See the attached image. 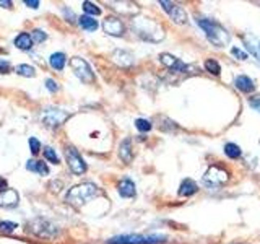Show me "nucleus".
<instances>
[{"mask_svg":"<svg viewBox=\"0 0 260 244\" xmlns=\"http://www.w3.org/2000/svg\"><path fill=\"white\" fill-rule=\"evenodd\" d=\"M195 21H197V24L202 28V31L205 33V38L213 46L226 47L228 44H230L231 36H230V33H228V29L223 26V24H219L215 20L207 18V16H202V15L195 16Z\"/></svg>","mask_w":260,"mask_h":244,"instance_id":"f257e3e1","label":"nucleus"},{"mask_svg":"<svg viewBox=\"0 0 260 244\" xmlns=\"http://www.w3.org/2000/svg\"><path fill=\"white\" fill-rule=\"evenodd\" d=\"M132 29L138 38L148 41V43H159L165 38V29L161 24L148 16H134Z\"/></svg>","mask_w":260,"mask_h":244,"instance_id":"f03ea898","label":"nucleus"},{"mask_svg":"<svg viewBox=\"0 0 260 244\" xmlns=\"http://www.w3.org/2000/svg\"><path fill=\"white\" fill-rule=\"evenodd\" d=\"M100 194H101L100 187H98L94 182H81V184L73 186L67 192V195H65V199H67V202L72 207L81 208L85 203L96 199Z\"/></svg>","mask_w":260,"mask_h":244,"instance_id":"7ed1b4c3","label":"nucleus"},{"mask_svg":"<svg viewBox=\"0 0 260 244\" xmlns=\"http://www.w3.org/2000/svg\"><path fill=\"white\" fill-rule=\"evenodd\" d=\"M26 231L36 238L43 239H52L55 236H59V228L55 223H52L47 218H35L26 223Z\"/></svg>","mask_w":260,"mask_h":244,"instance_id":"20e7f679","label":"nucleus"},{"mask_svg":"<svg viewBox=\"0 0 260 244\" xmlns=\"http://www.w3.org/2000/svg\"><path fill=\"white\" fill-rule=\"evenodd\" d=\"M165 234H120L108 239V244H166Z\"/></svg>","mask_w":260,"mask_h":244,"instance_id":"39448f33","label":"nucleus"},{"mask_svg":"<svg viewBox=\"0 0 260 244\" xmlns=\"http://www.w3.org/2000/svg\"><path fill=\"white\" fill-rule=\"evenodd\" d=\"M70 114L67 111H63L60 108H54V106H47L43 111H41V122L44 124V127L51 129V130H55L62 127L65 122L69 120Z\"/></svg>","mask_w":260,"mask_h":244,"instance_id":"423d86ee","label":"nucleus"},{"mask_svg":"<svg viewBox=\"0 0 260 244\" xmlns=\"http://www.w3.org/2000/svg\"><path fill=\"white\" fill-rule=\"evenodd\" d=\"M70 69L73 70V73H75V77L78 80H81L83 83L89 85V83H93V81L96 80L94 77V72L91 69V65H89L83 57H72L70 59Z\"/></svg>","mask_w":260,"mask_h":244,"instance_id":"0eeeda50","label":"nucleus"},{"mask_svg":"<svg viewBox=\"0 0 260 244\" xmlns=\"http://www.w3.org/2000/svg\"><path fill=\"white\" fill-rule=\"evenodd\" d=\"M65 160H67V165H69V168L73 174L81 176V174L86 173V169H88L86 161L83 160V157H81L73 145L65 146Z\"/></svg>","mask_w":260,"mask_h":244,"instance_id":"6e6552de","label":"nucleus"},{"mask_svg":"<svg viewBox=\"0 0 260 244\" xmlns=\"http://www.w3.org/2000/svg\"><path fill=\"white\" fill-rule=\"evenodd\" d=\"M228 181H230V171L224 169L221 165H211L203 174V182L210 187H219Z\"/></svg>","mask_w":260,"mask_h":244,"instance_id":"1a4fd4ad","label":"nucleus"},{"mask_svg":"<svg viewBox=\"0 0 260 244\" xmlns=\"http://www.w3.org/2000/svg\"><path fill=\"white\" fill-rule=\"evenodd\" d=\"M159 62L165 65V67H168L169 70L179 72V73H190V70H197L193 65L184 64L181 59H177V57H174L173 54H169V52L159 54Z\"/></svg>","mask_w":260,"mask_h":244,"instance_id":"9d476101","label":"nucleus"},{"mask_svg":"<svg viewBox=\"0 0 260 244\" xmlns=\"http://www.w3.org/2000/svg\"><path fill=\"white\" fill-rule=\"evenodd\" d=\"M159 5L162 7V10H165L171 18H173L174 23L177 24H185L189 21V16H187V12L184 8L179 5V4H174V2H169V0H161Z\"/></svg>","mask_w":260,"mask_h":244,"instance_id":"9b49d317","label":"nucleus"},{"mask_svg":"<svg viewBox=\"0 0 260 244\" xmlns=\"http://www.w3.org/2000/svg\"><path fill=\"white\" fill-rule=\"evenodd\" d=\"M103 29H104L106 35L116 36V38L124 36V33H125L124 23H122V20L117 18V16H108V18H104V21H103Z\"/></svg>","mask_w":260,"mask_h":244,"instance_id":"f8f14e48","label":"nucleus"},{"mask_svg":"<svg viewBox=\"0 0 260 244\" xmlns=\"http://www.w3.org/2000/svg\"><path fill=\"white\" fill-rule=\"evenodd\" d=\"M241 39L249 51V54H252V57H255V60L260 64V38L254 36L252 33H242Z\"/></svg>","mask_w":260,"mask_h":244,"instance_id":"ddd939ff","label":"nucleus"},{"mask_svg":"<svg viewBox=\"0 0 260 244\" xmlns=\"http://www.w3.org/2000/svg\"><path fill=\"white\" fill-rule=\"evenodd\" d=\"M112 60L114 64H117L119 67H132L134 62H135V57L132 52L125 51V49H116V51L112 52Z\"/></svg>","mask_w":260,"mask_h":244,"instance_id":"4468645a","label":"nucleus"},{"mask_svg":"<svg viewBox=\"0 0 260 244\" xmlns=\"http://www.w3.org/2000/svg\"><path fill=\"white\" fill-rule=\"evenodd\" d=\"M20 202V195L15 189L8 187L4 192H0V207L4 208H15Z\"/></svg>","mask_w":260,"mask_h":244,"instance_id":"2eb2a0df","label":"nucleus"},{"mask_svg":"<svg viewBox=\"0 0 260 244\" xmlns=\"http://www.w3.org/2000/svg\"><path fill=\"white\" fill-rule=\"evenodd\" d=\"M117 192H119L120 197H124V199H132V197H135V194H137L135 182L132 181V179H128V177L120 179L119 184H117Z\"/></svg>","mask_w":260,"mask_h":244,"instance_id":"dca6fc26","label":"nucleus"},{"mask_svg":"<svg viewBox=\"0 0 260 244\" xmlns=\"http://www.w3.org/2000/svg\"><path fill=\"white\" fill-rule=\"evenodd\" d=\"M197 192H199V186L190 177H185L181 182V186H179V191H177V194L181 195V197H192V195H195Z\"/></svg>","mask_w":260,"mask_h":244,"instance_id":"f3484780","label":"nucleus"},{"mask_svg":"<svg viewBox=\"0 0 260 244\" xmlns=\"http://www.w3.org/2000/svg\"><path fill=\"white\" fill-rule=\"evenodd\" d=\"M234 85L242 93H252L255 89V81L247 75H238L234 78Z\"/></svg>","mask_w":260,"mask_h":244,"instance_id":"a211bd4d","label":"nucleus"},{"mask_svg":"<svg viewBox=\"0 0 260 244\" xmlns=\"http://www.w3.org/2000/svg\"><path fill=\"white\" fill-rule=\"evenodd\" d=\"M119 157L124 163H130L134 160V150H132V140L124 138L119 145Z\"/></svg>","mask_w":260,"mask_h":244,"instance_id":"6ab92c4d","label":"nucleus"},{"mask_svg":"<svg viewBox=\"0 0 260 244\" xmlns=\"http://www.w3.org/2000/svg\"><path fill=\"white\" fill-rule=\"evenodd\" d=\"M13 44L20 49V51H31L32 47V39H31V35H28V33L21 31L20 35H16V38L13 39Z\"/></svg>","mask_w":260,"mask_h":244,"instance_id":"aec40b11","label":"nucleus"},{"mask_svg":"<svg viewBox=\"0 0 260 244\" xmlns=\"http://www.w3.org/2000/svg\"><path fill=\"white\" fill-rule=\"evenodd\" d=\"M26 169L32 171V173H38L41 176H47L49 174V166L46 165L43 160H28Z\"/></svg>","mask_w":260,"mask_h":244,"instance_id":"412c9836","label":"nucleus"},{"mask_svg":"<svg viewBox=\"0 0 260 244\" xmlns=\"http://www.w3.org/2000/svg\"><path fill=\"white\" fill-rule=\"evenodd\" d=\"M65 64H67V55L63 52H54L49 57V65H51L54 70H63Z\"/></svg>","mask_w":260,"mask_h":244,"instance_id":"4be33fe9","label":"nucleus"},{"mask_svg":"<svg viewBox=\"0 0 260 244\" xmlns=\"http://www.w3.org/2000/svg\"><path fill=\"white\" fill-rule=\"evenodd\" d=\"M15 72H16V75L24 77V78H35L36 77V69L32 67V65H29V64H20V65H16Z\"/></svg>","mask_w":260,"mask_h":244,"instance_id":"5701e85b","label":"nucleus"},{"mask_svg":"<svg viewBox=\"0 0 260 244\" xmlns=\"http://www.w3.org/2000/svg\"><path fill=\"white\" fill-rule=\"evenodd\" d=\"M78 24L81 28H83L85 31H96L98 29V21L93 18V16H88V15H83L78 18Z\"/></svg>","mask_w":260,"mask_h":244,"instance_id":"b1692460","label":"nucleus"},{"mask_svg":"<svg viewBox=\"0 0 260 244\" xmlns=\"http://www.w3.org/2000/svg\"><path fill=\"white\" fill-rule=\"evenodd\" d=\"M224 155L230 160H238V158H241L242 150L239 148V145H236V143H226L224 145Z\"/></svg>","mask_w":260,"mask_h":244,"instance_id":"393cba45","label":"nucleus"},{"mask_svg":"<svg viewBox=\"0 0 260 244\" xmlns=\"http://www.w3.org/2000/svg\"><path fill=\"white\" fill-rule=\"evenodd\" d=\"M81 7H83V10H85V15H88V16H98V15H101V8L98 7L96 4H93V2H88V0H85L83 4H81Z\"/></svg>","mask_w":260,"mask_h":244,"instance_id":"a878e982","label":"nucleus"},{"mask_svg":"<svg viewBox=\"0 0 260 244\" xmlns=\"http://www.w3.org/2000/svg\"><path fill=\"white\" fill-rule=\"evenodd\" d=\"M205 70L210 72L211 75H216V77L221 75V65H219L215 59H207L205 60Z\"/></svg>","mask_w":260,"mask_h":244,"instance_id":"bb28decb","label":"nucleus"},{"mask_svg":"<svg viewBox=\"0 0 260 244\" xmlns=\"http://www.w3.org/2000/svg\"><path fill=\"white\" fill-rule=\"evenodd\" d=\"M43 155H44V158H46L49 163H52V165H60V158H59V155H57V153H55V150H52L51 146H46L44 151H43Z\"/></svg>","mask_w":260,"mask_h":244,"instance_id":"cd10ccee","label":"nucleus"},{"mask_svg":"<svg viewBox=\"0 0 260 244\" xmlns=\"http://www.w3.org/2000/svg\"><path fill=\"white\" fill-rule=\"evenodd\" d=\"M135 127L138 132H150L151 130V122L150 120H146V119H137L135 120Z\"/></svg>","mask_w":260,"mask_h":244,"instance_id":"c85d7f7f","label":"nucleus"},{"mask_svg":"<svg viewBox=\"0 0 260 244\" xmlns=\"http://www.w3.org/2000/svg\"><path fill=\"white\" fill-rule=\"evenodd\" d=\"M31 39H32V43L41 44V43H44V41L47 39V35H46V31H43V29H32Z\"/></svg>","mask_w":260,"mask_h":244,"instance_id":"c756f323","label":"nucleus"},{"mask_svg":"<svg viewBox=\"0 0 260 244\" xmlns=\"http://www.w3.org/2000/svg\"><path fill=\"white\" fill-rule=\"evenodd\" d=\"M28 143H29V150H31L32 155H38L41 151V142L38 140L36 137H29Z\"/></svg>","mask_w":260,"mask_h":244,"instance_id":"7c9ffc66","label":"nucleus"},{"mask_svg":"<svg viewBox=\"0 0 260 244\" xmlns=\"http://www.w3.org/2000/svg\"><path fill=\"white\" fill-rule=\"evenodd\" d=\"M16 228H18V225L13 222H0V231L2 233H12Z\"/></svg>","mask_w":260,"mask_h":244,"instance_id":"2f4dec72","label":"nucleus"},{"mask_svg":"<svg viewBox=\"0 0 260 244\" xmlns=\"http://www.w3.org/2000/svg\"><path fill=\"white\" fill-rule=\"evenodd\" d=\"M249 106L254 111L260 112V95H254V96H250L249 98Z\"/></svg>","mask_w":260,"mask_h":244,"instance_id":"473e14b6","label":"nucleus"},{"mask_svg":"<svg viewBox=\"0 0 260 244\" xmlns=\"http://www.w3.org/2000/svg\"><path fill=\"white\" fill-rule=\"evenodd\" d=\"M46 88L49 89L51 93H57L60 89V86H59V83H57L55 80H52V78H47L46 80Z\"/></svg>","mask_w":260,"mask_h":244,"instance_id":"72a5a7b5","label":"nucleus"},{"mask_svg":"<svg viewBox=\"0 0 260 244\" xmlns=\"http://www.w3.org/2000/svg\"><path fill=\"white\" fill-rule=\"evenodd\" d=\"M10 72H12V64L7 59H0V73L7 75V73H10Z\"/></svg>","mask_w":260,"mask_h":244,"instance_id":"f704fd0d","label":"nucleus"},{"mask_svg":"<svg viewBox=\"0 0 260 244\" xmlns=\"http://www.w3.org/2000/svg\"><path fill=\"white\" fill-rule=\"evenodd\" d=\"M231 54H233L238 60H246V59H247V52L241 51V49H239V47H236V46L231 47Z\"/></svg>","mask_w":260,"mask_h":244,"instance_id":"c9c22d12","label":"nucleus"},{"mask_svg":"<svg viewBox=\"0 0 260 244\" xmlns=\"http://www.w3.org/2000/svg\"><path fill=\"white\" fill-rule=\"evenodd\" d=\"M24 5L29 7V8H39L41 2L39 0H24Z\"/></svg>","mask_w":260,"mask_h":244,"instance_id":"e433bc0d","label":"nucleus"},{"mask_svg":"<svg viewBox=\"0 0 260 244\" xmlns=\"http://www.w3.org/2000/svg\"><path fill=\"white\" fill-rule=\"evenodd\" d=\"M8 182H7V179L5 177H0V192H4L5 189H8Z\"/></svg>","mask_w":260,"mask_h":244,"instance_id":"4c0bfd02","label":"nucleus"},{"mask_svg":"<svg viewBox=\"0 0 260 244\" xmlns=\"http://www.w3.org/2000/svg\"><path fill=\"white\" fill-rule=\"evenodd\" d=\"M0 7H2V8H12L13 4L10 2V0H0Z\"/></svg>","mask_w":260,"mask_h":244,"instance_id":"58836bf2","label":"nucleus"},{"mask_svg":"<svg viewBox=\"0 0 260 244\" xmlns=\"http://www.w3.org/2000/svg\"><path fill=\"white\" fill-rule=\"evenodd\" d=\"M0 54H5V49L4 47H0Z\"/></svg>","mask_w":260,"mask_h":244,"instance_id":"ea45409f","label":"nucleus"}]
</instances>
